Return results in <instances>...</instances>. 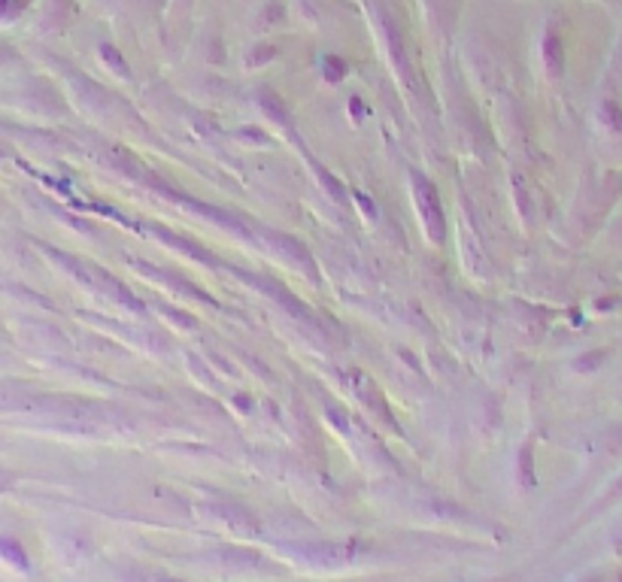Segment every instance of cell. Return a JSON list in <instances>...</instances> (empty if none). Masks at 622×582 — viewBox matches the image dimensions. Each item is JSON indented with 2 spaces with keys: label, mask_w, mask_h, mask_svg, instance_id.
<instances>
[{
  "label": "cell",
  "mask_w": 622,
  "mask_h": 582,
  "mask_svg": "<svg viewBox=\"0 0 622 582\" xmlns=\"http://www.w3.org/2000/svg\"><path fill=\"white\" fill-rule=\"evenodd\" d=\"M416 182V198H419V207L425 212V222H428V231L434 234V240H443V212H441V203L434 198V188L428 186L422 176H413Z\"/></svg>",
  "instance_id": "6da1fadb"
},
{
  "label": "cell",
  "mask_w": 622,
  "mask_h": 582,
  "mask_svg": "<svg viewBox=\"0 0 622 582\" xmlns=\"http://www.w3.org/2000/svg\"><path fill=\"white\" fill-rule=\"evenodd\" d=\"M0 558H6L9 564H16V567L28 570V555H25V549L18 546V540H13V537H0Z\"/></svg>",
  "instance_id": "7a4b0ae2"
},
{
  "label": "cell",
  "mask_w": 622,
  "mask_h": 582,
  "mask_svg": "<svg viewBox=\"0 0 622 582\" xmlns=\"http://www.w3.org/2000/svg\"><path fill=\"white\" fill-rule=\"evenodd\" d=\"M261 107L268 109L277 121H289V112H285V107L280 104V97L273 95V91H261Z\"/></svg>",
  "instance_id": "3957f363"
},
{
  "label": "cell",
  "mask_w": 622,
  "mask_h": 582,
  "mask_svg": "<svg viewBox=\"0 0 622 582\" xmlns=\"http://www.w3.org/2000/svg\"><path fill=\"white\" fill-rule=\"evenodd\" d=\"M343 73H346V64L340 58H325V76H328V79H343Z\"/></svg>",
  "instance_id": "277c9868"
},
{
  "label": "cell",
  "mask_w": 622,
  "mask_h": 582,
  "mask_svg": "<svg viewBox=\"0 0 622 582\" xmlns=\"http://www.w3.org/2000/svg\"><path fill=\"white\" fill-rule=\"evenodd\" d=\"M100 52H104V58H107V61H109V64H113L116 70H121V76H128V67H125V61H121V58H119V55L113 52V46H104V49H100Z\"/></svg>",
  "instance_id": "5b68a950"
},
{
  "label": "cell",
  "mask_w": 622,
  "mask_h": 582,
  "mask_svg": "<svg viewBox=\"0 0 622 582\" xmlns=\"http://www.w3.org/2000/svg\"><path fill=\"white\" fill-rule=\"evenodd\" d=\"M16 9H18V0H0V18L16 16Z\"/></svg>",
  "instance_id": "8992f818"
},
{
  "label": "cell",
  "mask_w": 622,
  "mask_h": 582,
  "mask_svg": "<svg viewBox=\"0 0 622 582\" xmlns=\"http://www.w3.org/2000/svg\"><path fill=\"white\" fill-rule=\"evenodd\" d=\"M359 207H364V210H368V216H376V210H373V203H371L368 198H364V194H359Z\"/></svg>",
  "instance_id": "52a82bcc"
}]
</instances>
